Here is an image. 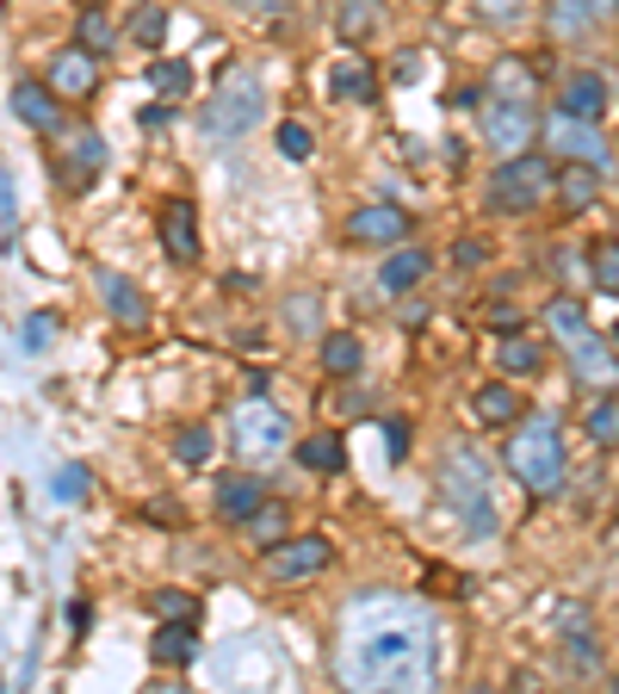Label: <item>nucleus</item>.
Here are the masks:
<instances>
[{
	"mask_svg": "<svg viewBox=\"0 0 619 694\" xmlns=\"http://www.w3.org/2000/svg\"><path fill=\"white\" fill-rule=\"evenodd\" d=\"M483 112V143H490L495 156H526L533 143H539V112H533V99L526 94H502V87H483L478 99Z\"/></svg>",
	"mask_w": 619,
	"mask_h": 694,
	"instance_id": "obj_6",
	"label": "nucleus"
},
{
	"mask_svg": "<svg viewBox=\"0 0 619 694\" xmlns=\"http://www.w3.org/2000/svg\"><path fill=\"white\" fill-rule=\"evenodd\" d=\"M211 503H217V515H223V520H248L254 508L266 503V484H261V477H248V472H223Z\"/></svg>",
	"mask_w": 619,
	"mask_h": 694,
	"instance_id": "obj_12",
	"label": "nucleus"
},
{
	"mask_svg": "<svg viewBox=\"0 0 619 694\" xmlns=\"http://www.w3.org/2000/svg\"><path fill=\"white\" fill-rule=\"evenodd\" d=\"M545 192H557V174L545 156H502V168L490 174V211L502 218H526V211L545 206Z\"/></svg>",
	"mask_w": 619,
	"mask_h": 694,
	"instance_id": "obj_5",
	"label": "nucleus"
},
{
	"mask_svg": "<svg viewBox=\"0 0 619 694\" xmlns=\"http://www.w3.org/2000/svg\"><path fill=\"white\" fill-rule=\"evenodd\" d=\"M508 465L533 496H557V490H564V472H570V465H564V428H557V416L521 422V434L508 441Z\"/></svg>",
	"mask_w": 619,
	"mask_h": 694,
	"instance_id": "obj_2",
	"label": "nucleus"
},
{
	"mask_svg": "<svg viewBox=\"0 0 619 694\" xmlns=\"http://www.w3.org/2000/svg\"><path fill=\"white\" fill-rule=\"evenodd\" d=\"M385 453L409 459V422H402V416H390V422H385Z\"/></svg>",
	"mask_w": 619,
	"mask_h": 694,
	"instance_id": "obj_44",
	"label": "nucleus"
},
{
	"mask_svg": "<svg viewBox=\"0 0 619 694\" xmlns=\"http://www.w3.org/2000/svg\"><path fill=\"white\" fill-rule=\"evenodd\" d=\"M13 118H25L31 130H44V137H56L62 130V106H56V87H38V81H19L13 87Z\"/></svg>",
	"mask_w": 619,
	"mask_h": 694,
	"instance_id": "obj_15",
	"label": "nucleus"
},
{
	"mask_svg": "<svg viewBox=\"0 0 619 694\" xmlns=\"http://www.w3.org/2000/svg\"><path fill=\"white\" fill-rule=\"evenodd\" d=\"M50 335H56V316L50 311H31L25 323H19V347H25V354H44Z\"/></svg>",
	"mask_w": 619,
	"mask_h": 694,
	"instance_id": "obj_36",
	"label": "nucleus"
},
{
	"mask_svg": "<svg viewBox=\"0 0 619 694\" xmlns=\"http://www.w3.org/2000/svg\"><path fill=\"white\" fill-rule=\"evenodd\" d=\"M539 137L552 143V149H557L564 161H588V168H607V137L595 130V118H576V112L557 106L552 118H545Z\"/></svg>",
	"mask_w": 619,
	"mask_h": 694,
	"instance_id": "obj_8",
	"label": "nucleus"
},
{
	"mask_svg": "<svg viewBox=\"0 0 619 694\" xmlns=\"http://www.w3.org/2000/svg\"><path fill=\"white\" fill-rule=\"evenodd\" d=\"M471 416H478L483 428H508L514 416H521V391L514 385H483V391H471Z\"/></svg>",
	"mask_w": 619,
	"mask_h": 694,
	"instance_id": "obj_19",
	"label": "nucleus"
},
{
	"mask_svg": "<svg viewBox=\"0 0 619 694\" xmlns=\"http://www.w3.org/2000/svg\"><path fill=\"white\" fill-rule=\"evenodd\" d=\"M279 156H285V161H304L310 156V130L297 125V118H292V125H279Z\"/></svg>",
	"mask_w": 619,
	"mask_h": 694,
	"instance_id": "obj_41",
	"label": "nucleus"
},
{
	"mask_svg": "<svg viewBox=\"0 0 619 694\" xmlns=\"http://www.w3.org/2000/svg\"><path fill=\"white\" fill-rule=\"evenodd\" d=\"M242 534H248V546H261V553H273L279 539H285V508H279V503H261L254 515L242 520Z\"/></svg>",
	"mask_w": 619,
	"mask_h": 694,
	"instance_id": "obj_25",
	"label": "nucleus"
},
{
	"mask_svg": "<svg viewBox=\"0 0 619 694\" xmlns=\"http://www.w3.org/2000/svg\"><path fill=\"white\" fill-rule=\"evenodd\" d=\"M409 211L402 206H359L354 218H347V242L354 249H390V242H409Z\"/></svg>",
	"mask_w": 619,
	"mask_h": 694,
	"instance_id": "obj_10",
	"label": "nucleus"
},
{
	"mask_svg": "<svg viewBox=\"0 0 619 694\" xmlns=\"http://www.w3.org/2000/svg\"><path fill=\"white\" fill-rule=\"evenodd\" d=\"M495 360H502V372H521V379H533V372H539V347L526 341V335H508V341L495 347Z\"/></svg>",
	"mask_w": 619,
	"mask_h": 694,
	"instance_id": "obj_31",
	"label": "nucleus"
},
{
	"mask_svg": "<svg viewBox=\"0 0 619 694\" xmlns=\"http://www.w3.org/2000/svg\"><path fill=\"white\" fill-rule=\"evenodd\" d=\"M557 199H564V211H576V218H583V211L595 206V168H588V161L564 168V174H557Z\"/></svg>",
	"mask_w": 619,
	"mask_h": 694,
	"instance_id": "obj_24",
	"label": "nucleus"
},
{
	"mask_svg": "<svg viewBox=\"0 0 619 694\" xmlns=\"http://www.w3.org/2000/svg\"><path fill=\"white\" fill-rule=\"evenodd\" d=\"M607 19H613V0H552L545 7V25H552L557 44H576V38L601 32Z\"/></svg>",
	"mask_w": 619,
	"mask_h": 694,
	"instance_id": "obj_11",
	"label": "nucleus"
},
{
	"mask_svg": "<svg viewBox=\"0 0 619 694\" xmlns=\"http://www.w3.org/2000/svg\"><path fill=\"white\" fill-rule=\"evenodd\" d=\"M192 627H186V620H168V627L155 632V645H149V658L155 663H192Z\"/></svg>",
	"mask_w": 619,
	"mask_h": 694,
	"instance_id": "obj_26",
	"label": "nucleus"
},
{
	"mask_svg": "<svg viewBox=\"0 0 619 694\" xmlns=\"http://www.w3.org/2000/svg\"><path fill=\"white\" fill-rule=\"evenodd\" d=\"M230 446L242 459L285 453V446H292V416L279 410V403H266V397H248V403L230 410Z\"/></svg>",
	"mask_w": 619,
	"mask_h": 694,
	"instance_id": "obj_7",
	"label": "nucleus"
},
{
	"mask_svg": "<svg viewBox=\"0 0 619 694\" xmlns=\"http://www.w3.org/2000/svg\"><path fill=\"white\" fill-rule=\"evenodd\" d=\"M359 360H366V347H359L354 335H323V372H335V379H354Z\"/></svg>",
	"mask_w": 619,
	"mask_h": 694,
	"instance_id": "obj_27",
	"label": "nucleus"
},
{
	"mask_svg": "<svg viewBox=\"0 0 619 694\" xmlns=\"http://www.w3.org/2000/svg\"><path fill=\"white\" fill-rule=\"evenodd\" d=\"M452 261H459V267H483V242H478V236H459Z\"/></svg>",
	"mask_w": 619,
	"mask_h": 694,
	"instance_id": "obj_46",
	"label": "nucleus"
},
{
	"mask_svg": "<svg viewBox=\"0 0 619 694\" xmlns=\"http://www.w3.org/2000/svg\"><path fill=\"white\" fill-rule=\"evenodd\" d=\"M613 546H619V520H613Z\"/></svg>",
	"mask_w": 619,
	"mask_h": 694,
	"instance_id": "obj_50",
	"label": "nucleus"
},
{
	"mask_svg": "<svg viewBox=\"0 0 619 694\" xmlns=\"http://www.w3.org/2000/svg\"><path fill=\"white\" fill-rule=\"evenodd\" d=\"M347 682L354 688H428L433 682V627L416 601L366 596L347 620Z\"/></svg>",
	"mask_w": 619,
	"mask_h": 694,
	"instance_id": "obj_1",
	"label": "nucleus"
},
{
	"mask_svg": "<svg viewBox=\"0 0 619 694\" xmlns=\"http://www.w3.org/2000/svg\"><path fill=\"white\" fill-rule=\"evenodd\" d=\"M557 106L576 112V118H601L607 112V81L595 75V69H576V75H564V87H557Z\"/></svg>",
	"mask_w": 619,
	"mask_h": 694,
	"instance_id": "obj_16",
	"label": "nucleus"
},
{
	"mask_svg": "<svg viewBox=\"0 0 619 694\" xmlns=\"http://www.w3.org/2000/svg\"><path fill=\"white\" fill-rule=\"evenodd\" d=\"M75 44H81V50H93V56H99V50H112V19L99 13V7H87V13H81Z\"/></svg>",
	"mask_w": 619,
	"mask_h": 694,
	"instance_id": "obj_34",
	"label": "nucleus"
},
{
	"mask_svg": "<svg viewBox=\"0 0 619 694\" xmlns=\"http://www.w3.org/2000/svg\"><path fill=\"white\" fill-rule=\"evenodd\" d=\"M440 490L447 503L459 508V520L471 534H495V503H490V465H483L471 446H452L447 465H440Z\"/></svg>",
	"mask_w": 619,
	"mask_h": 694,
	"instance_id": "obj_4",
	"label": "nucleus"
},
{
	"mask_svg": "<svg viewBox=\"0 0 619 694\" xmlns=\"http://www.w3.org/2000/svg\"><path fill=\"white\" fill-rule=\"evenodd\" d=\"M490 87H502V94H526V99H533V69H521L514 56H502V63H495V75H490Z\"/></svg>",
	"mask_w": 619,
	"mask_h": 694,
	"instance_id": "obj_37",
	"label": "nucleus"
},
{
	"mask_svg": "<svg viewBox=\"0 0 619 694\" xmlns=\"http://www.w3.org/2000/svg\"><path fill=\"white\" fill-rule=\"evenodd\" d=\"M0 218H7V249H13V242H19V180H13V174L0 180Z\"/></svg>",
	"mask_w": 619,
	"mask_h": 694,
	"instance_id": "obj_40",
	"label": "nucleus"
},
{
	"mask_svg": "<svg viewBox=\"0 0 619 694\" xmlns=\"http://www.w3.org/2000/svg\"><path fill=\"white\" fill-rule=\"evenodd\" d=\"M328 94L335 99H371L378 94V75H371V63H359V56H340V63L328 69Z\"/></svg>",
	"mask_w": 619,
	"mask_h": 694,
	"instance_id": "obj_22",
	"label": "nucleus"
},
{
	"mask_svg": "<svg viewBox=\"0 0 619 694\" xmlns=\"http://www.w3.org/2000/svg\"><path fill=\"white\" fill-rule=\"evenodd\" d=\"M478 19H490V25H521L526 13H533V0H464Z\"/></svg>",
	"mask_w": 619,
	"mask_h": 694,
	"instance_id": "obj_33",
	"label": "nucleus"
},
{
	"mask_svg": "<svg viewBox=\"0 0 619 694\" xmlns=\"http://www.w3.org/2000/svg\"><path fill=\"white\" fill-rule=\"evenodd\" d=\"M428 280V249H397L378 267V298H397V292H409V285Z\"/></svg>",
	"mask_w": 619,
	"mask_h": 694,
	"instance_id": "obj_17",
	"label": "nucleus"
},
{
	"mask_svg": "<svg viewBox=\"0 0 619 694\" xmlns=\"http://www.w3.org/2000/svg\"><path fill=\"white\" fill-rule=\"evenodd\" d=\"M50 87L62 99H87L99 87V69H93V50H62L56 63H50Z\"/></svg>",
	"mask_w": 619,
	"mask_h": 694,
	"instance_id": "obj_13",
	"label": "nucleus"
},
{
	"mask_svg": "<svg viewBox=\"0 0 619 694\" xmlns=\"http://www.w3.org/2000/svg\"><path fill=\"white\" fill-rule=\"evenodd\" d=\"M607 341H613V354H619V323H613V335H607Z\"/></svg>",
	"mask_w": 619,
	"mask_h": 694,
	"instance_id": "obj_49",
	"label": "nucleus"
},
{
	"mask_svg": "<svg viewBox=\"0 0 619 694\" xmlns=\"http://www.w3.org/2000/svg\"><path fill=\"white\" fill-rule=\"evenodd\" d=\"M161 32H168V13H161V7H143V13L130 19V44H161Z\"/></svg>",
	"mask_w": 619,
	"mask_h": 694,
	"instance_id": "obj_38",
	"label": "nucleus"
},
{
	"mask_svg": "<svg viewBox=\"0 0 619 694\" xmlns=\"http://www.w3.org/2000/svg\"><path fill=\"white\" fill-rule=\"evenodd\" d=\"M570 360H576V379H583V385H607V379L619 372L613 341H595V335H576V341H570Z\"/></svg>",
	"mask_w": 619,
	"mask_h": 694,
	"instance_id": "obj_18",
	"label": "nucleus"
},
{
	"mask_svg": "<svg viewBox=\"0 0 619 694\" xmlns=\"http://www.w3.org/2000/svg\"><path fill=\"white\" fill-rule=\"evenodd\" d=\"M378 25H385V7H378V0H340V13H335L340 44H366Z\"/></svg>",
	"mask_w": 619,
	"mask_h": 694,
	"instance_id": "obj_20",
	"label": "nucleus"
},
{
	"mask_svg": "<svg viewBox=\"0 0 619 694\" xmlns=\"http://www.w3.org/2000/svg\"><path fill=\"white\" fill-rule=\"evenodd\" d=\"M87 484H93V477L81 472V465H62V472H56V496H62V503H81V496H87Z\"/></svg>",
	"mask_w": 619,
	"mask_h": 694,
	"instance_id": "obj_42",
	"label": "nucleus"
},
{
	"mask_svg": "<svg viewBox=\"0 0 619 694\" xmlns=\"http://www.w3.org/2000/svg\"><path fill=\"white\" fill-rule=\"evenodd\" d=\"M545 323H552V335L564 347L576 341V335H588V316H583V304L576 298H552V311H545Z\"/></svg>",
	"mask_w": 619,
	"mask_h": 694,
	"instance_id": "obj_30",
	"label": "nucleus"
},
{
	"mask_svg": "<svg viewBox=\"0 0 619 694\" xmlns=\"http://www.w3.org/2000/svg\"><path fill=\"white\" fill-rule=\"evenodd\" d=\"M149 87L155 94H168V99H180V94H192V69L174 56V63H149Z\"/></svg>",
	"mask_w": 619,
	"mask_h": 694,
	"instance_id": "obj_32",
	"label": "nucleus"
},
{
	"mask_svg": "<svg viewBox=\"0 0 619 694\" xmlns=\"http://www.w3.org/2000/svg\"><path fill=\"white\" fill-rule=\"evenodd\" d=\"M297 465L335 477L340 465H347V446H340V434H310V441H297Z\"/></svg>",
	"mask_w": 619,
	"mask_h": 694,
	"instance_id": "obj_23",
	"label": "nucleus"
},
{
	"mask_svg": "<svg viewBox=\"0 0 619 694\" xmlns=\"http://www.w3.org/2000/svg\"><path fill=\"white\" fill-rule=\"evenodd\" d=\"M588 273H595V292H613L619 298V236H607V242L588 249Z\"/></svg>",
	"mask_w": 619,
	"mask_h": 694,
	"instance_id": "obj_29",
	"label": "nucleus"
},
{
	"mask_svg": "<svg viewBox=\"0 0 619 694\" xmlns=\"http://www.w3.org/2000/svg\"><path fill=\"white\" fill-rule=\"evenodd\" d=\"M99 168H106V143L93 137V130H81V137H75V156H69V180H75V187H87Z\"/></svg>",
	"mask_w": 619,
	"mask_h": 694,
	"instance_id": "obj_28",
	"label": "nucleus"
},
{
	"mask_svg": "<svg viewBox=\"0 0 619 694\" xmlns=\"http://www.w3.org/2000/svg\"><path fill=\"white\" fill-rule=\"evenodd\" d=\"M261 118H266V87H261L254 69H235L230 81H217V94L204 99V112H199V125H204V137H211V143L248 137Z\"/></svg>",
	"mask_w": 619,
	"mask_h": 694,
	"instance_id": "obj_3",
	"label": "nucleus"
},
{
	"mask_svg": "<svg viewBox=\"0 0 619 694\" xmlns=\"http://www.w3.org/2000/svg\"><path fill=\"white\" fill-rule=\"evenodd\" d=\"M99 292H106V311L118 316V323H130V329H143L149 323V304H143V292L130 280H118V273H99Z\"/></svg>",
	"mask_w": 619,
	"mask_h": 694,
	"instance_id": "obj_21",
	"label": "nucleus"
},
{
	"mask_svg": "<svg viewBox=\"0 0 619 694\" xmlns=\"http://www.w3.org/2000/svg\"><path fill=\"white\" fill-rule=\"evenodd\" d=\"M161 249H168V261H199V211L186 206V199H174L168 218H161Z\"/></svg>",
	"mask_w": 619,
	"mask_h": 694,
	"instance_id": "obj_14",
	"label": "nucleus"
},
{
	"mask_svg": "<svg viewBox=\"0 0 619 694\" xmlns=\"http://www.w3.org/2000/svg\"><path fill=\"white\" fill-rule=\"evenodd\" d=\"M335 558V546H328L323 534H297V539H279L273 553H266V577L273 583H304V577H316V570Z\"/></svg>",
	"mask_w": 619,
	"mask_h": 694,
	"instance_id": "obj_9",
	"label": "nucleus"
},
{
	"mask_svg": "<svg viewBox=\"0 0 619 694\" xmlns=\"http://www.w3.org/2000/svg\"><path fill=\"white\" fill-rule=\"evenodd\" d=\"M81 7H99V0H81Z\"/></svg>",
	"mask_w": 619,
	"mask_h": 694,
	"instance_id": "obj_51",
	"label": "nucleus"
},
{
	"mask_svg": "<svg viewBox=\"0 0 619 694\" xmlns=\"http://www.w3.org/2000/svg\"><path fill=\"white\" fill-rule=\"evenodd\" d=\"M285 316H292V329H316V304H310V298H292V304H285Z\"/></svg>",
	"mask_w": 619,
	"mask_h": 694,
	"instance_id": "obj_45",
	"label": "nucleus"
},
{
	"mask_svg": "<svg viewBox=\"0 0 619 694\" xmlns=\"http://www.w3.org/2000/svg\"><path fill=\"white\" fill-rule=\"evenodd\" d=\"M230 7H242V13H261V19H273V13H285L292 0H230Z\"/></svg>",
	"mask_w": 619,
	"mask_h": 694,
	"instance_id": "obj_47",
	"label": "nucleus"
},
{
	"mask_svg": "<svg viewBox=\"0 0 619 694\" xmlns=\"http://www.w3.org/2000/svg\"><path fill=\"white\" fill-rule=\"evenodd\" d=\"M155 614H161V620H192V596H180V589H161V596H155Z\"/></svg>",
	"mask_w": 619,
	"mask_h": 694,
	"instance_id": "obj_43",
	"label": "nucleus"
},
{
	"mask_svg": "<svg viewBox=\"0 0 619 694\" xmlns=\"http://www.w3.org/2000/svg\"><path fill=\"white\" fill-rule=\"evenodd\" d=\"M168 118H174L168 106H149V112H143V130H168Z\"/></svg>",
	"mask_w": 619,
	"mask_h": 694,
	"instance_id": "obj_48",
	"label": "nucleus"
},
{
	"mask_svg": "<svg viewBox=\"0 0 619 694\" xmlns=\"http://www.w3.org/2000/svg\"><path fill=\"white\" fill-rule=\"evenodd\" d=\"M588 441H595V446H619V403H607V397H601V403H595V410H588Z\"/></svg>",
	"mask_w": 619,
	"mask_h": 694,
	"instance_id": "obj_35",
	"label": "nucleus"
},
{
	"mask_svg": "<svg viewBox=\"0 0 619 694\" xmlns=\"http://www.w3.org/2000/svg\"><path fill=\"white\" fill-rule=\"evenodd\" d=\"M174 453H180L186 465H204V459H211V434H204V428H180V441H174Z\"/></svg>",
	"mask_w": 619,
	"mask_h": 694,
	"instance_id": "obj_39",
	"label": "nucleus"
}]
</instances>
